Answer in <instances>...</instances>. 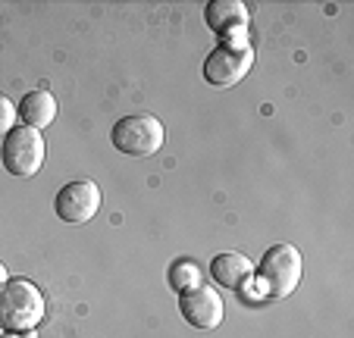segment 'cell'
<instances>
[{
    "mask_svg": "<svg viewBox=\"0 0 354 338\" xmlns=\"http://www.w3.org/2000/svg\"><path fill=\"white\" fill-rule=\"evenodd\" d=\"M113 138V147L129 157H154L163 147V122L151 113H129L110 132Z\"/></svg>",
    "mask_w": 354,
    "mask_h": 338,
    "instance_id": "cell-3",
    "label": "cell"
},
{
    "mask_svg": "<svg viewBox=\"0 0 354 338\" xmlns=\"http://www.w3.org/2000/svg\"><path fill=\"white\" fill-rule=\"evenodd\" d=\"M44 319V294L28 279H10L0 288V326L10 332H32Z\"/></svg>",
    "mask_w": 354,
    "mask_h": 338,
    "instance_id": "cell-1",
    "label": "cell"
},
{
    "mask_svg": "<svg viewBox=\"0 0 354 338\" xmlns=\"http://www.w3.org/2000/svg\"><path fill=\"white\" fill-rule=\"evenodd\" d=\"M3 338H19V335H3Z\"/></svg>",
    "mask_w": 354,
    "mask_h": 338,
    "instance_id": "cell-14",
    "label": "cell"
},
{
    "mask_svg": "<svg viewBox=\"0 0 354 338\" xmlns=\"http://www.w3.org/2000/svg\"><path fill=\"white\" fill-rule=\"evenodd\" d=\"M210 272H214V279L220 282L223 288H241L248 282V279L254 276V263L245 257V254H220V257H214V263H210Z\"/></svg>",
    "mask_w": 354,
    "mask_h": 338,
    "instance_id": "cell-9",
    "label": "cell"
},
{
    "mask_svg": "<svg viewBox=\"0 0 354 338\" xmlns=\"http://www.w3.org/2000/svg\"><path fill=\"white\" fill-rule=\"evenodd\" d=\"M16 116H19V110L13 106V100L10 97H3L0 94V138H7L10 132H13V122H16Z\"/></svg>",
    "mask_w": 354,
    "mask_h": 338,
    "instance_id": "cell-12",
    "label": "cell"
},
{
    "mask_svg": "<svg viewBox=\"0 0 354 338\" xmlns=\"http://www.w3.org/2000/svg\"><path fill=\"white\" fill-rule=\"evenodd\" d=\"M0 160H3V169L10 176H19V179H28L41 169L44 163V138L41 132L28 126H19L3 138V147H0Z\"/></svg>",
    "mask_w": 354,
    "mask_h": 338,
    "instance_id": "cell-4",
    "label": "cell"
},
{
    "mask_svg": "<svg viewBox=\"0 0 354 338\" xmlns=\"http://www.w3.org/2000/svg\"><path fill=\"white\" fill-rule=\"evenodd\" d=\"M19 116L26 120L28 129H35V132H41V129H47L50 122H54L57 116V100L50 91H32L22 97L19 104Z\"/></svg>",
    "mask_w": 354,
    "mask_h": 338,
    "instance_id": "cell-10",
    "label": "cell"
},
{
    "mask_svg": "<svg viewBox=\"0 0 354 338\" xmlns=\"http://www.w3.org/2000/svg\"><path fill=\"white\" fill-rule=\"evenodd\" d=\"M3 282H7V270H3V263H0V288H3Z\"/></svg>",
    "mask_w": 354,
    "mask_h": 338,
    "instance_id": "cell-13",
    "label": "cell"
},
{
    "mask_svg": "<svg viewBox=\"0 0 354 338\" xmlns=\"http://www.w3.org/2000/svg\"><path fill=\"white\" fill-rule=\"evenodd\" d=\"M251 63H254L251 47L220 44L216 50H210V57L204 60V79H207L214 88H232L248 75Z\"/></svg>",
    "mask_w": 354,
    "mask_h": 338,
    "instance_id": "cell-6",
    "label": "cell"
},
{
    "mask_svg": "<svg viewBox=\"0 0 354 338\" xmlns=\"http://www.w3.org/2000/svg\"><path fill=\"white\" fill-rule=\"evenodd\" d=\"M304 260L295 245H273L261 260L257 279L267 285V298H288L301 285Z\"/></svg>",
    "mask_w": 354,
    "mask_h": 338,
    "instance_id": "cell-2",
    "label": "cell"
},
{
    "mask_svg": "<svg viewBox=\"0 0 354 338\" xmlns=\"http://www.w3.org/2000/svg\"><path fill=\"white\" fill-rule=\"evenodd\" d=\"M100 204H104V194L100 188L94 185L91 179H79V182H69L57 191V200H54V210L63 223H88V219L97 216Z\"/></svg>",
    "mask_w": 354,
    "mask_h": 338,
    "instance_id": "cell-5",
    "label": "cell"
},
{
    "mask_svg": "<svg viewBox=\"0 0 354 338\" xmlns=\"http://www.w3.org/2000/svg\"><path fill=\"white\" fill-rule=\"evenodd\" d=\"M0 338H3V326H0Z\"/></svg>",
    "mask_w": 354,
    "mask_h": 338,
    "instance_id": "cell-15",
    "label": "cell"
},
{
    "mask_svg": "<svg viewBox=\"0 0 354 338\" xmlns=\"http://www.w3.org/2000/svg\"><path fill=\"white\" fill-rule=\"evenodd\" d=\"M179 313L185 317L188 326H194V329H216V326L223 323L226 304H223V298H220L216 288L201 285V288H194V292L182 294Z\"/></svg>",
    "mask_w": 354,
    "mask_h": 338,
    "instance_id": "cell-8",
    "label": "cell"
},
{
    "mask_svg": "<svg viewBox=\"0 0 354 338\" xmlns=\"http://www.w3.org/2000/svg\"><path fill=\"white\" fill-rule=\"evenodd\" d=\"M169 285H173L179 294H188V292H194V288H201L204 285L201 266L192 263V260H179V263H173V270H169Z\"/></svg>",
    "mask_w": 354,
    "mask_h": 338,
    "instance_id": "cell-11",
    "label": "cell"
},
{
    "mask_svg": "<svg viewBox=\"0 0 354 338\" xmlns=\"http://www.w3.org/2000/svg\"><path fill=\"white\" fill-rule=\"evenodd\" d=\"M207 26L223 35L229 47H248V7L241 0H210Z\"/></svg>",
    "mask_w": 354,
    "mask_h": 338,
    "instance_id": "cell-7",
    "label": "cell"
}]
</instances>
